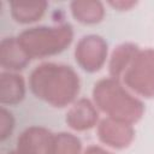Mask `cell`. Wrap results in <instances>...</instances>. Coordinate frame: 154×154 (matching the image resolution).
<instances>
[{
	"label": "cell",
	"mask_w": 154,
	"mask_h": 154,
	"mask_svg": "<svg viewBox=\"0 0 154 154\" xmlns=\"http://www.w3.org/2000/svg\"><path fill=\"white\" fill-rule=\"evenodd\" d=\"M97 137L108 147L124 149L128 148L134 141L135 130L131 124L107 117L97 124Z\"/></svg>",
	"instance_id": "cell-6"
},
{
	"label": "cell",
	"mask_w": 154,
	"mask_h": 154,
	"mask_svg": "<svg viewBox=\"0 0 154 154\" xmlns=\"http://www.w3.org/2000/svg\"><path fill=\"white\" fill-rule=\"evenodd\" d=\"M93 100L96 108L108 118L128 124L137 123L143 113V102L129 93L120 81L112 77L97 81L93 89Z\"/></svg>",
	"instance_id": "cell-2"
},
{
	"label": "cell",
	"mask_w": 154,
	"mask_h": 154,
	"mask_svg": "<svg viewBox=\"0 0 154 154\" xmlns=\"http://www.w3.org/2000/svg\"><path fill=\"white\" fill-rule=\"evenodd\" d=\"M14 129V118L13 114L5 107L0 108V140L5 141L12 135Z\"/></svg>",
	"instance_id": "cell-15"
},
{
	"label": "cell",
	"mask_w": 154,
	"mask_h": 154,
	"mask_svg": "<svg viewBox=\"0 0 154 154\" xmlns=\"http://www.w3.org/2000/svg\"><path fill=\"white\" fill-rule=\"evenodd\" d=\"M73 18L83 24H96L105 17V7L101 1L75 0L70 4Z\"/></svg>",
	"instance_id": "cell-13"
},
{
	"label": "cell",
	"mask_w": 154,
	"mask_h": 154,
	"mask_svg": "<svg viewBox=\"0 0 154 154\" xmlns=\"http://www.w3.org/2000/svg\"><path fill=\"white\" fill-rule=\"evenodd\" d=\"M107 48V42L103 37L94 34L85 35L76 45V63L87 72H96L106 63Z\"/></svg>",
	"instance_id": "cell-5"
},
{
	"label": "cell",
	"mask_w": 154,
	"mask_h": 154,
	"mask_svg": "<svg viewBox=\"0 0 154 154\" xmlns=\"http://www.w3.org/2000/svg\"><path fill=\"white\" fill-rule=\"evenodd\" d=\"M52 154H82V142L70 132L54 134Z\"/></svg>",
	"instance_id": "cell-14"
},
{
	"label": "cell",
	"mask_w": 154,
	"mask_h": 154,
	"mask_svg": "<svg viewBox=\"0 0 154 154\" xmlns=\"http://www.w3.org/2000/svg\"><path fill=\"white\" fill-rule=\"evenodd\" d=\"M108 4L117 8V10H120V11H124V10H130L131 7H134L137 2L136 1H108Z\"/></svg>",
	"instance_id": "cell-16"
},
{
	"label": "cell",
	"mask_w": 154,
	"mask_h": 154,
	"mask_svg": "<svg viewBox=\"0 0 154 154\" xmlns=\"http://www.w3.org/2000/svg\"><path fill=\"white\" fill-rule=\"evenodd\" d=\"M66 124L75 131H85L94 128L99 120V112L94 102L82 97L76 100L66 113Z\"/></svg>",
	"instance_id": "cell-8"
},
{
	"label": "cell",
	"mask_w": 154,
	"mask_h": 154,
	"mask_svg": "<svg viewBox=\"0 0 154 154\" xmlns=\"http://www.w3.org/2000/svg\"><path fill=\"white\" fill-rule=\"evenodd\" d=\"M54 134L43 126H29L17 138L19 154H52Z\"/></svg>",
	"instance_id": "cell-7"
},
{
	"label": "cell",
	"mask_w": 154,
	"mask_h": 154,
	"mask_svg": "<svg viewBox=\"0 0 154 154\" xmlns=\"http://www.w3.org/2000/svg\"><path fill=\"white\" fill-rule=\"evenodd\" d=\"M83 154H113V153H111V152H108V150H106L99 146H89L83 152Z\"/></svg>",
	"instance_id": "cell-17"
},
{
	"label": "cell",
	"mask_w": 154,
	"mask_h": 154,
	"mask_svg": "<svg viewBox=\"0 0 154 154\" xmlns=\"http://www.w3.org/2000/svg\"><path fill=\"white\" fill-rule=\"evenodd\" d=\"M73 38L69 23L58 25H40L23 30L17 40L30 59H42L65 51Z\"/></svg>",
	"instance_id": "cell-3"
},
{
	"label": "cell",
	"mask_w": 154,
	"mask_h": 154,
	"mask_svg": "<svg viewBox=\"0 0 154 154\" xmlns=\"http://www.w3.org/2000/svg\"><path fill=\"white\" fill-rule=\"evenodd\" d=\"M31 93L53 107H66L76 101L81 82L76 71L65 64L42 63L29 77Z\"/></svg>",
	"instance_id": "cell-1"
},
{
	"label": "cell",
	"mask_w": 154,
	"mask_h": 154,
	"mask_svg": "<svg viewBox=\"0 0 154 154\" xmlns=\"http://www.w3.org/2000/svg\"><path fill=\"white\" fill-rule=\"evenodd\" d=\"M30 57L19 45L17 37H5L0 43V65L4 70L17 72L28 66Z\"/></svg>",
	"instance_id": "cell-9"
},
{
	"label": "cell",
	"mask_w": 154,
	"mask_h": 154,
	"mask_svg": "<svg viewBox=\"0 0 154 154\" xmlns=\"http://www.w3.org/2000/svg\"><path fill=\"white\" fill-rule=\"evenodd\" d=\"M25 96V82L17 72L2 71L0 73V102L17 105Z\"/></svg>",
	"instance_id": "cell-10"
},
{
	"label": "cell",
	"mask_w": 154,
	"mask_h": 154,
	"mask_svg": "<svg viewBox=\"0 0 154 154\" xmlns=\"http://www.w3.org/2000/svg\"><path fill=\"white\" fill-rule=\"evenodd\" d=\"M47 6L48 2L45 0H14L10 2V11L12 18L16 22L29 24L38 20L43 16Z\"/></svg>",
	"instance_id": "cell-11"
},
{
	"label": "cell",
	"mask_w": 154,
	"mask_h": 154,
	"mask_svg": "<svg viewBox=\"0 0 154 154\" xmlns=\"http://www.w3.org/2000/svg\"><path fill=\"white\" fill-rule=\"evenodd\" d=\"M138 51H140L138 46L131 42H125L117 46L111 54V59L108 64L109 76L114 79L120 81L124 71L126 70V67L129 66L132 58L136 55Z\"/></svg>",
	"instance_id": "cell-12"
},
{
	"label": "cell",
	"mask_w": 154,
	"mask_h": 154,
	"mask_svg": "<svg viewBox=\"0 0 154 154\" xmlns=\"http://www.w3.org/2000/svg\"><path fill=\"white\" fill-rule=\"evenodd\" d=\"M7 154H19V153H18V152H17V150L14 149V150H11V152H8Z\"/></svg>",
	"instance_id": "cell-18"
},
{
	"label": "cell",
	"mask_w": 154,
	"mask_h": 154,
	"mask_svg": "<svg viewBox=\"0 0 154 154\" xmlns=\"http://www.w3.org/2000/svg\"><path fill=\"white\" fill-rule=\"evenodd\" d=\"M120 81L135 94L147 99L154 97V49H140Z\"/></svg>",
	"instance_id": "cell-4"
}]
</instances>
